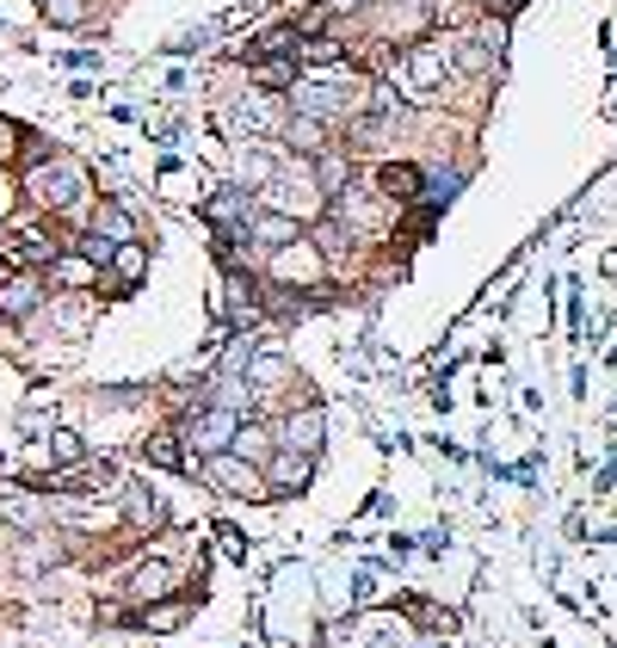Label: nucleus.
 Returning <instances> with one entry per match:
<instances>
[{
    "instance_id": "obj_1",
    "label": "nucleus",
    "mask_w": 617,
    "mask_h": 648,
    "mask_svg": "<svg viewBox=\"0 0 617 648\" xmlns=\"http://www.w3.org/2000/svg\"><path fill=\"white\" fill-rule=\"evenodd\" d=\"M290 99H297V117L328 124V117H347L358 105H370V87L365 80H347V75H315V80H297Z\"/></svg>"
},
{
    "instance_id": "obj_2",
    "label": "nucleus",
    "mask_w": 617,
    "mask_h": 648,
    "mask_svg": "<svg viewBox=\"0 0 617 648\" xmlns=\"http://www.w3.org/2000/svg\"><path fill=\"white\" fill-rule=\"evenodd\" d=\"M266 210L272 216H322V204H328V191H322V179H315V161H297V167H278V179H272L266 191Z\"/></svg>"
},
{
    "instance_id": "obj_3",
    "label": "nucleus",
    "mask_w": 617,
    "mask_h": 648,
    "mask_svg": "<svg viewBox=\"0 0 617 648\" xmlns=\"http://www.w3.org/2000/svg\"><path fill=\"white\" fill-rule=\"evenodd\" d=\"M179 439H186V451L192 458H223V451H235V439H241V414L235 408H216V401H204L186 426H179Z\"/></svg>"
},
{
    "instance_id": "obj_4",
    "label": "nucleus",
    "mask_w": 617,
    "mask_h": 648,
    "mask_svg": "<svg viewBox=\"0 0 617 648\" xmlns=\"http://www.w3.org/2000/svg\"><path fill=\"white\" fill-rule=\"evenodd\" d=\"M402 99H414V105H432V99L444 94V80H451V50L444 43H414L402 57Z\"/></svg>"
},
{
    "instance_id": "obj_5",
    "label": "nucleus",
    "mask_w": 617,
    "mask_h": 648,
    "mask_svg": "<svg viewBox=\"0 0 617 648\" xmlns=\"http://www.w3.org/2000/svg\"><path fill=\"white\" fill-rule=\"evenodd\" d=\"M204 482H211L216 495H229V500H266L272 488L260 482V470H253L248 458H235V451H223V458L204 463Z\"/></svg>"
},
{
    "instance_id": "obj_6",
    "label": "nucleus",
    "mask_w": 617,
    "mask_h": 648,
    "mask_svg": "<svg viewBox=\"0 0 617 648\" xmlns=\"http://www.w3.org/2000/svg\"><path fill=\"white\" fill-rule=\"evenodd\" d=\"M328 272V253L315 248V241H290V248H278L272 253V278L285 290H303V285H315Z\"/></svg>"
},
{
    "instance_id": "obj_7",
    "label": "nucleus",
    "mask_w": 617,
    "mask_h": 648,
    "mask_svg": "<svg viewBox=\"0 0 617 648\" xmlns=\"http://www.w3.org/2000/svg\"><path fill=\"white\" fill-rule=\"evenodd\" d=\"M80 191V167L75 161H43V167H32V204L43 210H68Z\"/></svg>"
},
{
    "instance_id": "obj_8",
    "label": "nucleus",
    "mask_w": 617,
    "mask_h": 648,
    "mask_svg": "<svg viewBox=\"0 0 617 648\" xmlns=\"http://www.w3.org/2000/svg\"><path fill=\"white\" fill-rule=\"evenodd\" d=\"M235 124H248V136H272V130H285L290 117H285V105H278V94H266V87H260L253 99H241V105H235Z\"/></svg>"
},
{
    "instance_id": "obj_9",
    "label": "nucleus",
    "mask_w": 617,
    "mask_h": 648,
    "mask_svg": "<svg viewBox=\"0 0 617 648\" xmlns=\"http://www.w3.org/2000/svg\"><path fill=\"white\" fill-rule=\"evenodd\" d=\"M87 229H93L99 241L124 248V241H136V216H130V204H117V198H99V204H93V223H87Z\"/></svg>"
},
{
    "instance_id": "obj_10",
    "label": "nucleus",
    "mask_w": 617,
    "mask_h": 648,
    "mask_svg": "<svg viewBox=\"0 0 617 648\" xmlns=\"http://www.w3.org/2000/svg\"><path fill=\"white\" fill-rule=\"evenodd\" d=\"M38 303H43V278H38V272H20V278H7V285H0V315H13V322L38 315Z\"/></svg>"
},
{
    "instance_id": "obj_11",
    "label": "nucleus",
    "mask_w": 617,
    "mask_h": 648,
    "mask_svg": "<svg viewBox=\"0 0 617 648\" xmlns=\"http://www.w3.org/2000/svg\"><path fill=\"white\" fill-rule=\"evenodd\" d=\"M235 179H241V191H248V186L266 191L272 179H278V154L260 149V142H241V149H235Z\"/></svg>"
},
{
    "instance_id": "obj_12",
    "label": "nucleus",
    "mask_w": 617,
    "mask_h": 648,
    "mask_svg": "<svg viewBox=\"0 0 617 648\" xmlns=\"http://www.w3.org/2000/svg\"><path fill=\"white\" fill-rule=\"evenodd\" d=\"M420 179L426 173L414 167V161H383V167H377V191H383L389 204H414V198H420Z\"/></svg>"
},
{
    "instance_id": "obj_13",
    "label": "nucleus",
    "mask_w": 617,
    "mask_h": 648,
    "mask_svg": "<svg viewBox=\"0 0 617 648\" xmlns=\"http://www.w3.org/2000/svg\"><path fill=\"white\" fill-rule=\"evenodd\" d=\"M112 482H117L112 458H80V463H68V470H56L50 488H112Z\"/></svg>"
},
{
    "instance_id": "obj_14",
    "label": "nucleus",
    "mask_w": 617,
    "mask_h": 648,
    "mask_svg": "<svg viewBox=\"0 0 617 648\" xmlns=\"http://www.w3.org/2000/svg\"><path fill=\"white\" fill-rule=\"evenodd\" d=\"M315 445H322V414L303 408V414H290L278 426V451H297V458H315Z\"/></svg>"
},
{
    "instance_id": "obj_15",
    "label": "nucleus",
    "mask_w": 617,
    "mask_h": 648,
    "mask_svg": "<svg viewBox=\"0 0 617 648\" xmlns=\"http://www.w3.org/2000/svg\"><path fill=\"white\" fill-rule=\"evenodd\" d=\"M142 463H154V470H186V439H179V426L149 433V439H142Z\"/></svg>"
},
{
    "instance_id": "obj_16",
    "label": "nucleus",
    "mask_w": 617,
    "mask_h": 648,
    "mask_svg": "<svg viewBox=\"0 0 617 648\" xmlns=\"http://www.w3.org/2000/svg\"><path fill=\"white\" fill-rule=\"evenodd\" d=\"M266 488L272 495H297V488H308V458H297V451H278V458L266 463Z\"/></svg>"
},
{
    "instance_id": "obj_17",
    "label": "nucleus",
    "mask_w": 617,
    "mask_h": 648,
    "mask_svg": "<svg viewBox=\"0 0 617 648\" xmlns=\"http://www.w3.org/2000/svg\"><path fill=\"white\" fill-rule=\"evenodd\" d=\"M161 593H174V569H167V562H136L130 599H161Z\"/></svg>"
},
{
    "instance_id": "obj_18",
    "label": "nucleus",
    "mask_w": 617,
    "mask_h": 648,
    "mask_svg": "<svg viewBox=\"0 0 617 648\" xmlns=\"http://www.w3.org/2000/svg\"><path fill=\"white\" fill-rule=\"evenodd\" d=\"M50 266H56V278H62L68 290H87V285L99 278V260H87V253H56Z\"/></svg>"
},
{
    "instance_id": "obj_19",
    "label": "nucleus",
    "mask_w": 617,
    "mask_h": 648,
    "mask_svg": "<svg viewBox=\"0 0 617 648\" xmlns=\"http://www.w3.org/2000/svg\"><path fill=\"white\" fill-rule=\"evenodd\" d=\"M290 43H303V38H297V25H272V32H260V38H253V62L285 57Z\"/></svg>"
},
{
    "instance_id": "obj_20",
    "label": "nucleus",
    "mask_w": 617,
    "mask_h": 648,
    "mask_svg": "<svg viewBox=\"0 0 617 648\" xmlns=\"http://www.w3.org/2000/svg\"><path fill=\"white\" fill-rule=\"evenodd\" d=\"M204 216H211L223 235H235V216H248V191H229V198H211L204 204Z\"/></svg>"
},
{
    "instance_id": "obj_21",
    "label": "nucleus",
    "mask_w": 617,
    "mask_h": 648,
    "mask_svg": "<svg viewBox=\"0 0 617 648\" xmlns=\"http://www.w3.org/2000/svg\"><path fill=\"white\" fill-rule=\"evenodd\" d=\"M347 57V43L340 38H303L297 43V62H308V68H328V62Z\"/></svg>"
},
{
    "instance_id": "obj_22",
    "label": "nucleus",
    "mask_w": 617,
    "mask_h": 648,
    "mask_svg": "<svg viewBox=\"0 0 617 648\" xmlns=\"http://www.w3.org/2000/svg\"><path fill=\"white\" fill-rule=\"evenodd\" d=\"M124 519H130V532H149L154 519H161V507H154L149 488H130V495H124Z\"/></svg>"
},
{
    "instance_id": "obj_23",
    "label": "nucleus",
    "mask_w": 617,
    "mask_h": 648,
    "mask_svg": "<svg viewBox=\"0 0 617 648\" xmlns=\"http://www.w3.org/2000/svg\"><path fill=\"white\" fill-rule=\"evenodd\" d=\"M253 235H260V241H266L272 253H278V248H290V241H303L290 216H260V223H253Z\"/></svg>"
},
{
    "instance_id": "obj_24",
    "label": "nucleus",
    "mask_w": 617,
    "mask_h": 648,
    "mask_svg": "<svg viewBox=\"0 0 617 648\" xmlns=\"http://www.w3.org/2000/svg\"><path fill=\"white\" fill-rule=\"evenodd\" d=\"M297 62L290 57H272V62H260V87H266V94H285V87H297Z\"/></svg>"
},
{
    "instance_id": "obj_25",
    "label": "nucleus",
    "mask_w": 617,
    "mask_h": 648,
    "mask_svg": "<svg viewBox=\"0 0 617 648\" xmlns=\"http://www.w3.org/2000/svg\"><path fill=\"white\" fill-rule=\"evenodd\" d=\"M142 266H149V253L136 248V241H124V248L112 253V272L124 278V285H136V272H142Z\"/></svg>"
},
{
    "instance_id": "obj_26",
    "label": "nucleus",
    "mask_w": 617,
    "mask_h": 648,
    "mask_svg": "<svg viewBox=\"0 0 617 648\" xmlns=\"http://www.w3.org/2000/svg\"><path fill=\"white\" fill-rule=\"evenodd\" d=\"M43 13H50L56 25H80L87 20V0H43Z\"/></svg>"
},
{
    "instance_id": "obj_27",
    "label": "nucleus",
    "mask_w": 617,
    "mask_h": 648,
    "mask_svg": "<svg viewBox=\"0 0 617 648\" xmlns=\"http://www.w3.org/2000/svg\"><path fill=\"white\" fill-rule=\"evenodd\" d=\"M179 618H186V606H154L142 624H149V630H179Z\"/></svg>"
},
{
    "instance_id": "obj_28",
    "label": "nucleus",
    "mask_w": 617,
    "mask_h": 648,
    "mask_svg": "<svg viewBox=\"0 0 617 648\" xmlns=\"http://www.w3.org/2000/svg\"><path fill=\"white\" fill-rule=\"evenodd\" d=\"M50 451H56V458H68V463H80V439H75V433H56V439H50Z\"/></svg>"
},
{
    "instance_id": "obj_29",
    "label": "nucleus",
    "mask_w": 617,
    "mask_h": 648,
    "mask_svg": "<svg viewBox=\"0 0 617 648\" xmlns=\"http://www.w3.org/2000/svg\"><path fill=\"white\" fill-rule=\"evenodd\" d=\"M358 7H370V0H333V13H358Z\"/></svg>"
},
{
    "instance_id": "obj_30",
    "label": "nucleus",
    "mask_w": 617,
    "mask_h": 648,
    "mask_svg": "<svg viewBox=\"0 0 617 648\" xmlns=\"http://www.w3.org/2000/svg\"><path fill=\"white\" fill-rule=\"evenodd\" d=\"M7 149H13V124H0V161H7Z\"/></svg>"
},
{
    "instance_id": "obj_31",
    "label": "nucleus",
    "mask_w": 617,
    "mask_h": 648,
    "mask_svg": "<svg viewBox=\"0 0 617 648\" xmlns=\"http://www.w3.org/2000/svg\"><path fill=\"white\" fill-rule=\"evenodd\" d=\"M407 648H444L439 636H420V643H407Z\"/></svg>"
},
{
    "instance_id": "obj_32",
    "label": "nucleus",
    "mask_w": 617,
    "mask_h": 648,
    "mask_svg": "<svg viewBox=\"0 0 617 648\" xmlns=\"http://www.w3.org/2000/svg\"><path fill=\"white\" fill-rule=\"evenodd\" d=\"M0 210H7V186H0Z\"/></svg>"
}]
</instances>
